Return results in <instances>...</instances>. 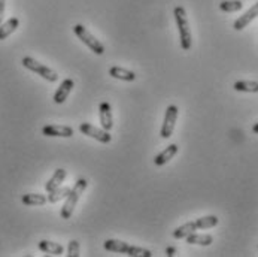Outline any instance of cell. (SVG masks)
<instances>
[{
    "instance_id": "1",
    "label": "cell",
    "mask_w": 258,
    "mask_h": 257,
    "mask_svg": "<svg viewBox=\"0 0 258 257\" xmlns=\"http://www.w3.org/2000/svg\"><path fill=\"white\" fill-rule=\"evenodd\" d=\"M87 185H88V183H87L85 178H79V180L75 183L74 188H71V191H69V194H68V197H66V202H64L63 208H61V213H60V214H61V219L69 220V219L72 217V214H74L75 211V207H76V203H78L81 194L85 191Z\"/></svg>"
},
{
    "instance_id": "2",
    "label": "cell",
    "mask_w": 258,
    "mask_h": 257,
    "mask_svg": "<svg viewBox=\"0 0 258 257\" xmlns=\"http://www.w3.org/2000/svg\"><path fill=\"white\" fill-rule=\"evenodd\" d=\"M175 20H176V26L179 29V36H181V48L184 51L191 49L192 45V39H191V30H189V23H188V17L186 12L182 6H176L173 11Z\"/></svg>"
},
{
    "instance_id": "3",
    "label": "cell",
    "mask_w": 258,
    "mask_h": 257,
    "mask_svg": "<svg viewBox=\"0 0 258 257\" xmlns=\"http://www.w3.org/2000/svg\"><path fill=\"white\" fill-rule=\"evenodd\" d=\"M21 63H23V66H24L26 69L35 72V74H37L39 76H42V78L46 79L48 82H55V81L58 79V74H57L55 71H52L51 68L45 66L43 63H39L37 60L32 59V57H24Z\"/></svg>"
},
{
    "instance_id": "4",
    "label": "cell",
    "mask_w": 258,
    "mask_h": 257,
    "mask_svg": "<svg viewBox=\"0 0 258 257\" xmlns=\"http://www.w3.org/2000/svg\"><path fill=\"white\" fill-rule=\"evenodd\" d=\"M74 32L76 36L79 37L94 54H97V56H103L105 54V46H103V43L99 40V39H96V37L93 36L82 24H76L74 27Z\"/></svg>"
},
{
    "instance_id": "5",
    "label": "cell",
    "mask_w": 258,
    "mask_h": 257,
    "mask_svg": "<svg viewBox=\"0 0 258 257\" xmlns=\"http://www.w3.org/2000/svg\"><path fill=\"white\" fill-rule=\"evenodd\" d=\"M178 114L179 110L176 105H170L166 114H164V121H163V126H161V130H160V135L163 139H169L175 130V124H176V120H178Z\"/></svg>"
},
{
    "instance_id": "6",
    "label": "cell",
    "mask_w": 258,
    "mask_h": 257,
    "mask_svg": "<svg viewBox=\"0 0 258 257\" xmlns=\"http://www.w3.org/2000/svg\"><path fill=\"white\" fill-rule=\"evenodd\" d=\"M79 130H81L84 135H87V136H90V138H94L96 141H99V142H102V144H109L112 141V135H109L108 130H105V129H97L96 126H93V124H90V123H82V124L79 126Z\"/></svg>"
},
{
    "instance_id": "7",
    "label": "cell",
    "mask_w": 258,
    "mask_h": 257,
    "mask_svg": "<svg viewBox=\"0 0 258 257\" xmlns=\"http://www.w3.org/2000/svg\"><path fill=\"white\" fill-rule=\"evenodd\" d=\"M42 133L45 136H58V138H72L74 136V129L69 126H61V124H49L42 129Z\"/></svg>"
},
{
    "instance_id": "8",
    "label": "cell",
    "mask_w": 258,
    "mask_h": 257,
    "mask_svg": "<svg viewBox=\"0 0 258 257\" xmlns=\"http://www.w3.org/2000/svg\"><path fill=\"white\" fill-rule=\"evenodd\" d=\"M258 17V2L254 5V6H251L243 15H240L236 21H234V30H243L251 21H254L255 18Z\"/></svg>"
},
{
    "instance_id": "9",
    "label": "cell",
    "mask_w": 258,
    "mask_h": 257,
    "mask_svg": "<svg viewBox=\"0 0 258 257\" xmlns=\"http://www.w3.org/2000/svg\"><path fill=\"white\" fill-rule=\"evenodd\" d=\"M99 115H100V126L105 130H112L113 127V117H112V108L108 102H102L99 105Z\"/></svg>"
},
{
    "instance_id": "10",
    "label": "cell",
    "mask_w": 258,
    "mask_h": 257,
    "mask_svg": "<svg viewBox=\"0 0 258 257\" xmlns=\"http://www.w3.org/2000/svg\"><path fill=\"white\" fill-rule=\"evenodd\" d=\"M75 82L72 79H64L61 84H60V87H58V90L55 91V94H54V102L55 104H63L68 97H69V94H71V91H72V88H74Z\"/></svg>"
},
{
    "instance_id": "11",
    "label": "cell",
    "mask_w": 258,
    "mask_h": 257,
    "mask_svg": "<svg viewBox=\"0 0 258 257\" xmlns=\"http://www.w3.org/2000/svg\"><path fill=\"white\" fill-rule=\"evenodd\" d=\"M176 152H178V145H176V144H170L169 147L166 148V149H163V151L154 159V162H155L157 166H163V165L169 163V162L176 156Z\"/></svg>"
},
{
    "instance_id": "12",
    "label": "cell",
    "mask_w": 258,
    "mask_h": 257,
    "mask_svg": "<svg viewBox=\"0 0 258 257\" xmlns=\"http://www.w3.org/2000/svg\"><path fill=\"white\" fill-rule=\"evenodd\" d=\"M39 250L46 253V254H52V256H60L64 253V247L57 244V242H52V241H46V239H42L39 242Z\"/></svg>"
},
{
    "instance_id": "13",
    "label": "cell",
    "mask_w": 258,
    "mask_h": 257,
    "mask_svg": "<svg viewBox=\"0 0 258 257\" xmlns=\"http://www.w3.org/2000/svg\"><path fill=\"white\" fill-rule=\"evenodd\" d=\"M18 27H20V20L17 17H12L8 21L2 23L0 24V40L6 39L8 36H11Z\"/></svg>"
},
{
    "instance_id": "14",
    "label": "cell",
    "mask_w": 258,
    "mask_h": 257,
    "mask_svg": "<svg viewBox=\"0 0 258 257\" xmlns=\"http://www.w3.org/2000/svg\"><path fill=\"white\" fill-rule=\"evenodd\" d=\"M186 242L188 244H192V245H203V247H208L214 242V238L211 235H206V233H196L192 232L191 235H188L186 238Z\"/></svg>"
},
{
    "instance_id": "15",
    "label": "cell",
    "mask_w": 258,
    "mask_h": 257,
    "mask_svg": "<svg viewBox=\"0 0 258 257\" xmlns=\"http://www.w3.org/2000/svg\"><path fill=\"white\" fill-rule=\"evenodd\" d=\"M66 177H68V171H66V169H57V171L54 172V175L51 177V180L45 184V190L49 193L51 190H54V188L60 187L61 183L66 180Z\"/></svg>"
},
{
    "instance_id": "16",
    "label": "cell",
    "mask_w": 258,
    "mask_h": 257,
    "mask_svg": "<svg viewBox=\"0 0 258 257\" xmlns=\"http://www.w3.org/2000/svg\"><path fill=\"white\" fill-rule=\"evenodd\" d=\"M109 75L115 79H121V81H127V82H132L136 79V74L128 71V69H124V68H119V66H113L109 69Z\"/></svg>"
},
{
    "instance_id": "17",
    "label": "cell",
    "mask_w": 258,
    "mask_h": 257,
    "mask_svg": "<svg viewBox=\"0 0 258 257\" xmlns=\"http://www.w3.org/2000/svg\"><path fill=\"white\" fill-rule=\"evenodd\" d=\"M21 200L27 207H42L48 202V197L45 194H39V193H29V194H24Z\"/></svg>"
},
{
    "instance_id": "18",
    "label": "cell",
    "mask_w": 258,
    "mask_h": 257,
    "mask_svg": "<svg viewBox=\"0 0 258 257\" xmlns=\"http://www.w3.org/2000/svg\"><path fill=\"white\" fill-rule=\"evenodd\" d=\"M105 248H106L108 251L125 254L127 250H128V244H127V242H122V241H119V239H108V241L105 242Z\"/></svg>"
},
{
    "instance_id": "19",
    "label": "cell",
    "mask_w": 258,
    "mask_h": 257,
    "mask_svg": "<svg viewBox=\"0 0 258 257\" xmlns=\"http://www.w3.org/2000/svg\"><path fill=\"white\" fill-rule=\"evenodd\" d=\"M197 227H196V223L194 221H189V223H185L182 226H179L178 229L173 230V238L176 239H184L188 235H191L192 232H196Z\"/></svg>"
},
{
    "instance_id": "20",
    "label": "cell",
    "mask_w": 258,
    "mask_h": 257,
    "mask_svg": "<svg viewBox=\"0 0 258 257\" xmlns=\"http://www.w3.org/2000/svg\"><path fill=\"white\" fill-rule=\"evenodd\" d=\"M69 191H71L69 187H61V185H60V187H57V188H54V190L49 191V194H48V202L57 203V202H60L61 199H66L68 194H69Z\"/></svg>"
},
{
    "instance_id": "21",
    "label": "cell",
    "mask_w": 258,
    "mask_h": 257,
    "mask_svg": "<svg viewBox=\"0 0 258 257\" xmlns=\"http://www.w3.org/2000/svg\"><path fill=\"white\" fill-rule=\"evenodd\" d=\"M234 90L236 91H243V93H258L257 81H237L234 82Z\"/></svg>"
},
{
    "instance_id": "22",
    "label": "cell",
    "mask_w": 258,
    "mask_h": 257,
    "mask_svg": "<svg viewBox=\"0 0 258 257\" xmlns=\"http://www.w3.org/2000/svg\"><path fill=\"white\" fill-rule=\"evenodd\" d=\"M194 223H196L197 229H211V227H215L220 223V220L217 216H206V217L197 219Z\"/></svg>"
},
{
    "instance_id": "23",
    "label": "cell",
    "mask_w": 258,
    "mask_h": 257,
    "mask_svg": "<svg viewBox=\"0 0 258 257\" xmlns=\"http://www.w3.org/2000/svg\"><path fill=\"white\" fill-rule=\"evenodd\" d=\"M243 8V3L240 0H224L220 3V9L224 12H237Z\"/></svg>"
},
{
    "instance_id": "24",
    "label": "cell",
    "mask_w": 258,
    "mask_h": 257,
    "mask_svg": "<svg viewBox=\"0 0 258 257\" xmlns=\"http://www.w3.org/2000/svg\"><path fill=\"white\" fill-rule=\"evenodd\" d=\"M125 254H128V256H133V257H151L152 256V253H151L149 250L141 248V247H133V245H128V250H127V253H125Z\"/></svg>"
},
{
    "instance_id": "25",
    "label": "cell",
    "mask_w": 258,
    "mask_h": 257,
    "mask_svg": "<svg viewBox=\"0 0 258 257\" xmlns=\"http://www.w3.org/2000/svg\"><path fill=\"white\" fill-rule=\"evenodd\" d=\"M68 256L79 257V242L76 239H72L68 245Z\"/></svg>"
},
{
    "instance_id": "26",
    "label": "cell",
    "mask_w": 258,
    "mask_h": 257,
    "mask_svg": "<svg viewBox=\"0 0 258 257\" xmlns=\"http://www.w3.org/2000/svg\"><path fill=\"white\" fill-rule=\"evenodd\" d=\"M5 9H6V0H0V24L3 23V17H5Z\"/></svg>"
},
{
    "instance_id": "27",
    "label": "cell",
    "mask_w": 258,
    "mask_h": 257,
    "mask_svg": "<svg viewBox=\"0 0 258 257\" xmlns=\"http://www.w3.org/2000/svg\"><path fill=\"white\" fill-rule=\"evenodd\" d=\"M175 253H176V250H175V248H172V247H169V248H167V256H173Z\"/></svg>"
},
{
    "instance_id": "28",
    "label": "cell",
    "mask_w": 258,
    "mask_h": 257,
    "mask_svg": "<svg viewBox=\"0 0 258 257\" xmlns=\"http://www.w3.org/2000/svg\"><path fill=\"white\" fill-rule=\"evenodd\" d=\"M252 132H254V133H258V123L257 124H254V127H252Z\"/></svg>"
}]
</instances>
